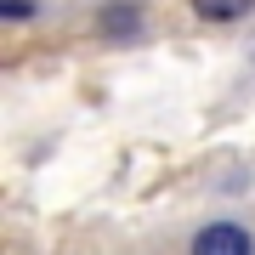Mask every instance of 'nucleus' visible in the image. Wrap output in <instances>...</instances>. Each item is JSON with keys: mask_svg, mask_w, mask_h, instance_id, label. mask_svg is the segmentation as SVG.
Wrapping results in <instances>:
<instances>
[{"mask_svg": "<svg viewBox=\"0 0 255 255\" xmlns=\"http://www.w3.org/2000/svg\"><path fill=\"white\" fill-rule=\"evenodd\" d=\"M193 255H250V233L238 221H210V227L193 238Z\"/></svg>", "mask_w": 255, "mask_h": 255, "instance_id": "1", "label": "nucleus"}, {"mask_svg": "<svg viewBox=\"0 0 255 255\" xmlns=\"http://www.w3.org/2000/svg\"><path fill=\"white\" fill-rule=\"evenodd\" d=\"M97 28H102V34H114V40H130V34L142 28V11H136V6H108V11L97 17Z\"/></svg>", "mask_w": 255, "mask_h": 255, "instance_id": "2", "label": "nucleus"}, {"mask_svg": "<svg viewBox=\"0 0 255 255\" xmlns=\"http://www.w3.org/2000/svg\"><path fill=\"white\" fill-rule=\"evenodd\" d=\"M250 6L255 0H193V11H199L204 23H233V17H244Z\"/></svg>", "mask_w": 255, "mask_h": 255, "instance_id": "3", "label": "nucleus"}, {"mask_svg": "<svg viewBox=\"0 0 255 255\" xmlns=\"http://www.w3.org/2000/svg\"><path fill=\"white\" fill-rule=\"evenodd\" d=\"M0 11H6V17H28V11H34V6H28V0H6V6H0Z\"/></svg>", "mask_w": 255, "mask_h": 255, "instance_id": "4", "label": "nucleus"}]
</instances>
